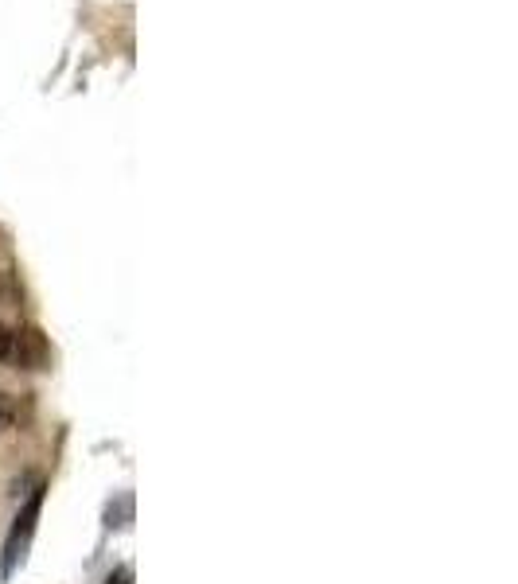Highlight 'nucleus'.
<instances>
[{"instance_id":"1","label":"nucleus","mask_w":518,"mask_h":584,"mask_svg":"<svg viewBox=\"0 0 518 584\" xmlns=\"http://www.w3.org/2000/svg\"><path fill=\"white\" fill-rule=\"evenodd\" d=\"M8 355L24 366V370H39V366L47 363V339L39 331H16Z\"/></svg>"},{"instance_id":"2","label":"nucleus","mask_w":518,"mask_h":584,"mask_svg":"<svg viewBox=\"0 0 518 584\" xmlns=\"http://www.w3.org/2000/svg\"><path fill=\"white\" fill-rule=\"evenodd\" d=\"M12 421H16V405L8 394H0V433H8L12 429Z\"/></svg>"},{"instance_id":"3","label":"nucleus","mask_w":518,"mask_h":584,"mask_svg":"<svg viewBox=\"0 0 518 584\" xmlns=\"http://www.w3.org/2000/svg\"><path fill=\"white\" fill-rule=\"evenodd\" d=\"M106 584H133V569H117V573H110Z\"/></svg>"},{"instance_id":"4","label":"nucleus","mask_w":518,"mask_h":584,"mask_svg":"<svg viewBox=\"0 0 518 584\" xmlns=\"http://www.w3.org/2000/svg\"><path fill=\"white\" fill-rule=\"evenodd\" d=\"M8 347H12V335L0 328V359H8Z\"/></svg>"}]
</instances>
